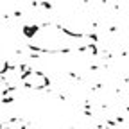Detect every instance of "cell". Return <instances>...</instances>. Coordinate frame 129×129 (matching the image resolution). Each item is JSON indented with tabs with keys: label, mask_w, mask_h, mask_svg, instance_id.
Returning a JSON list of instances; mask_svg holds the SVG:
<instances>
[{
	"label": "cell",
	"mask_w": 129,
	"mask_h": 129,
	"mask_svg": "<svg viewBox=\"0 0 129 129\" xmlns=\"http://www.w3.org/2000/svg\"><path fill=\"white\" fill-rule=\"evenodd\" d=\"M23 81H25V84H27L29 88H43V86L47 84L45 75H43L41 72H36V70H32V72L25 74Z\"/></svg>",
	"instance_id": "cell-1"
}]
</instances>
